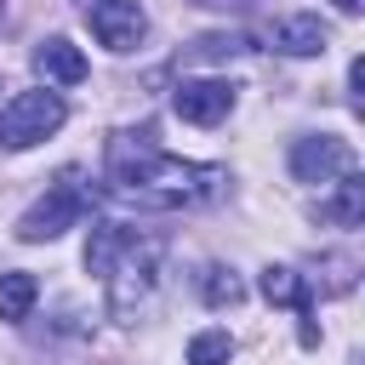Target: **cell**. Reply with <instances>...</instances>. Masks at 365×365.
Masks as SVG:
<instances>
[{
    "label": "cell",
    "instance_id": "1",
    "mask_svg": "<svg viewBox=\"0 0 365 365\" xmlns=\"http://www.w3.org/2000/svg\"><path fill=\"white\" fill-rule=\"evenodd\" d=\"M154 131H114L108 137V194L143 211H182V205H205L222 194L228 171L222 165H200L182 154H165L148 143Z\"/></svg>",
    "mask_w": 365,
    "mask_h": 365
},
{
    "label": "cell",
    "instance_id": "2",
    "mask_svg": "<svg viewBox=\"0 0 365 365\" xmlns=\"http://www.w3.org/2000/svg\"><path fill=\"white\" fill-rule=\"evenodd\" d=\"M160 262H165V245H160L154 234H137V240L114 257V268L103 274V291H108V314H114V319H131V314L154 297Z\"/></svg>",
    "mask_w": 365,
    "mask_h": 365
},
{
    "label": "cell",
    "instance_id": "3",
    "mask_svg": "<svg viewBox=\"0 0 365 365\" xmlns=\"http://www.w3.org/2000/svg\"><path fill=\"white\" fill-rule=\"evenodd\" d=\"M86 211H91L86 182H80L74 171H63V177H57V182H46V194L17 217V240H23V245H46V240H57V234L80 228V222H86Z\"/></svg>",
    "mask_w": 365,
    "mask_h": 365
},
{
    "label": "cell",
    "instance_id": "4",
    "mask_svg": "<svg viewBox=\"0 0 365 365\" xmlns=\"http://www.w3.org/2000/svg\"><path fill=\"white\" fill-rule=\"evenodd\" d=\"M63 120H68V103H63V91H51V86L17 91V97L0 108V148L23 154V148L46 143L51 131H63Z\"/></svg>",
    "mask_w": 365,
    "mask_h": 365
},
{
    "label": "cell",
    "instance_id": "5",
    "mask_svg": "<svg viewBox=\"0 0 365 365\" xmlns=\"http://www.w3.org/2000/svg\"><path fill=\"white\" fill-rule=\"evenodd\" d=\"M348 171H359V154H354L348 137L314 131V137H297L291 143V177L297 182H342Z\"/></svg>",
    "mask_w": 365,
    "mask_h": 365
},
{
    "label": "cell",
    "instance_id": "6",
    "mask_svg": "<svg viewBox=\"0 0 365 365\" xmlns=\"http://www.w3.org/2000/svg\"><path fill=\"white\" fill-rule=\"evenodd\" d=\"M234 103H240V86L222 80V74H194V80H182L171 91L177 120H188V125H222L234 114Z\"/></svg>",
    "mask_w": 365,
    "mask_h": 365
},
{
    "label": "cell",
    "instance_id": "7",
    "mask_svg": "<svg viewBox=\"0 0 365 365\" xmlns=\"http://www.w3.org/2000/svg\"><path fill=\"white\" fill-rule=\"evenodd\" d=\"M86 29H91V40L97 46H108V51H137L143 46V34H148V11L137 6V0H97V6H86Z\"/></svg>",
    "mask_w": 365,
    "mask_h": 365
},
{
    "label": "cell",
    "instance_id": "8",
    "mask_svg": "<svg viewBox=\"0 0 365 365\" xmlns=\"http://www.w3.org/2000/svg\"><path fill=\"white\" fill-rule=\"evenodd\" d=\"M274 51H285V57H325V46H331V29L314 17V11H291V17H279L274 23Z\"/></svg>",
    "mask_w": 365,
    "mask_h": 365
},
{
    "label": "cell",
    "instance_id": "9",
    "mask_svg": "<svg viewBox=\"0 0 365 365\" xmlns=\"http://www.w3.org/2000/svg\"><path fill=\"white\" fill-rule=\"evenodd\" d=\"M34 74H40V86H80L86 80V57H80V46L74 40H63V34H51V40H40L34 46Z\"/></svg>",
    "mask_w": 365,
    "mask_h": 365
},
{
    "label": "cell",
    "instance_id": "10",
    "mask_svg": "<svg viewBox=\"0 0 365 365\" xmlns=\"http://www.w3.org/2000/svg\"><path fill=\"white\" fill-rule=\"evenodd\" d=\"M314 211H319L325 228H359L365 222V182H359V171H348L342 182H331V194Z\"/></svg>",
    "mask_w": 365,
    "mask_h": 365
},
{
    "label": "cell",
    "instance_id": "11",
    "mask_svg": "<svg viewBox=\"0 0 365 365\" xmlns=\"http://www.w3.org/2000/svg\"><path fill=\"white\" fill-rule=\"evenodd\" d=\"M262 297L274 302V308H291V314H314V291H308V279L297 274V268H285V262H268L262 268Z\"/></svg>",
    "mask_w": 365,
    "mask_h": 365
},
{
    "label": "cell",
    "instance_id": "12",
    "mask_svg": "<svg viewBox=\"0 0 365 365\" xmlns=\"http://www.w3.org/2000/svg\"><path fill=\"white\" fill-rule=\"evenodd\" d=\"M131 240H137V228H125V222H91V234H86V268L103 279Z\"/></svg>",
    "mask_w": 365,
    "mask_h": 365
},
{
    "label": "cell",
    "instance_id": "13",
    "mask_svg": "<svg viewBox=\"0 0 365 365\" xmlns=\"http://www.w3.org/2000/svg\"><path fill=\"white\" fill-rule=\"evenodd\" d=\"M34 302H40V285H34V274H23V268L0 274V319H6V325L29 319V314H34Z\"/></svg>",
    "mask_w": 365,
    "mask_h": 365
},
{
    "label": "cell",
    "instance_id": "14",
    "mask_svg": "<svg viewBox=\"0 0 365 365\" xmlns=\"http://www.w3.org/2000/svg\"><path fill=\"white\" fill-rule=\"evenodd\" d=\"M200 297H205V308H240V302H245V279H240L234 268L211 262V268L200 274Z\"/></svg>",
    "mask_w": 365,
    "mask_h": 365
},
{
    "label": "cell",
    "instance_id": "15",
    "mask_svg": "<svg viewBox=\"0 0 365 365\" xmlns=\"http://www.w3.org/2000/svg\"><path fill=\"white\" fill-rule=\"evenodd\" d=\"M228 359H234V336L228 331L211 325V331H194L188 336V365H228Z\"/></svg>",
    "mask_w": 365,
    "mask_h": 365
},
{
    "label": "cell",
    "instance_id": "16",
    "mask_svg": "<svg viewBox=\"0 0 365 365\" xmlns=\"http://www.w3.org/2000/svg\"><path fill=\"white\" fill-rule=\"evenodd\" d=\"M194 51L200 57H240V51H251V40L245 34H205V40H194Z\"/></svg>",
    "mask_w": 365,
    "mask_h": 365
},
{
    "label": "cell",
    "instance_id": "17",
    "mask_svg": "<svg viewBox=\"0 0 365 365\" xmlns=\"http://www.w3.org/2000/svg\"><path fill=\"white\" fill-rule=\"evenodd\" d=\"M336 11H342V17H359V11H365V0H336Z\"/></svg>",
    "mask_w": 365,
    "mask_h": 365
},
{
    "label": "cell",
    "instance_id": "18",
    "mask_svg": "<svg viewBox=\"0 0 365 365\" xmlns=\"http://www.w3.org/2000/svg\"><path fill=\"white\" fill-rule=\"evenodd\" d=\"M86 6H97V0H80V11H86Z\"/></svg>",
    "mask_w": 365,
    "mask_h": 365
},
{
    "label": "cell",
    "instance_id": "19",
    "mask_svg": "<svg viewBox=\"0 0 365 365\" xmlns=\"http://www.w3.org/2000/svg\"><path fill=\"white\" fill-rule=\"evenodd\" d=\"M0 17H6V0H0Z\"/></svg>",
    "mask_w": 365,
    "mask_h": 365
}]
</instances>
